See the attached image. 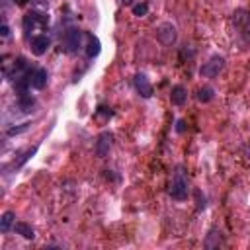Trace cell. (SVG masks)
<instances>
[{"label": "cell", "mask_w": 250, "mask_h": 250, "mask_svg": "<svg viewBox=\"0 0 250 250\" xmlns=\"http://www.w3.org/2000/svg\"><path fill=\"white\" fill-rule=\"evenodd\" d=\"M133 86H135V90L141 98H150L152 96V84H150V80L146 78L145 72H137L133 76Z\"/></svg>", "instance_id": "8"}, {"label": "cell", "mask_w": 250, "mask_h": 250, "mask_svg": "<svg viewBox=\"0 0 250 250\" xmlns=\"http://www.w3.org/2000/svg\"><path fill=\"white\" fill-rule=\"evenodd\" d=\"M86 59L88 61H92V59H96L98 55H100V51H102V43H100V39L96 37V35H92V33H86Z\"/></svg>", "instance_id": "11"}, {"label": "cell", "mask_w": 250, "mask_h": 250, "mask_svg": "<svg viewBox=\"0 0 250 250\" xmlns=\"http://www.w3.org/2000/svg\"><path fill=\"white\" fill-rule=\"evenodd\" d=\"M246 156L250 158V137H248V145H246Z\"/></svg>", "instance_id": "27"}, {"label": "cell", "mask_w": 250, "mask_h": 250, "mask_svg": "<svg viewBox=\"0 0 250 250\" xmlns=\"http://www.w3.org/2000/svg\"><path fill=\"white\" fill-rule=\"evenodd\" d=\"M170 102H172L174 105H184V104L188 102V90H186V86H182V84L172 86V92H170Z\"/></svg>", "instance_id": "12"}, {"label": "cell", "mask_w": 250, "mask_h": 250, "mask_svg": "<svg viewBox=\"0 0 250 250\" xmlns=\"http://www.w3.org/2000/svg\"><path fill=\"white\" fill-rule=\"evenodd\" d=\"M0 35H2V39H6V37L10 35V27H8V23H2V27H0Z\"/></svg>", "instance_id": "23"}, {"label": "cell", "mask_w": 250, "mask_h": 250, "mask_svg": "<svg viewBox=\"0 0 250 250\" xmlns=\"http://www.w3.org/2000/svg\"><path fill=\"white\" fill-rule=\"evenodd\" d=\"M232 23H234V27L242 29V33H246L248 25H250V10H246V8L234 10L232 12Z\"/></svg>", "instance_id": "10"}, {"label": "cell", "mask_w": 250, "mask_h": 250, "mask_svg": "<svg viewBox=\"0 0 250 250\" xmlns=\"http://www.w3.org/2000/svg\"><path fill=\"white\" fill-rule=\"evenodd\" d=\"M225 64H227V61H225L223 55H213V57H209L207 62L201 64L199 74H201L203 78H215V76H219V74L223 72Z\"/></svg>", "instance_id": "4"}, {"label": "cell", "mask_w": 250, "mask_h": 250, "mask_svg": "<svg viewBox=\"0 0 250 250\" xmlns=\"http://www.w3.org/2000/svg\"><path fill=\"white\" fill-rule=\"evenodd\" d=\"M193 57H195V49H193V47L186 45V47H182V49H180V59H182V61H186V59H188V61H191Z\"/></svg>", "instance_id": "20"}, {"label": "cell", "mask_w": 250, "mask_h": 250, "mask_svg": "<svg viewBox=\"0 0 250 250\" xmlns=\"http://www.w3.org/2000/svg\"><path fill=\"white\" fill-rule=\"evenodd\" d=\"M133 2H135V0H121L123 6H133Z\"/></svg>", "instance_id": "26"}, {"label": "cell", "mask_w": 250, "mask_h": 250, "mask_svg": "<svg viewBox=\"0 0 250 250\" xmlns=\"http://www.w3.org/2000/svg\"><path fill=\"white\" fill-rule=\"evenodd\" d=\"M131 12H133V16H137V18H145V16L148 14V4H146V2L133 4V6H131Z\"/></svg>", "instance_id": "18"}, {"label": "cell", "mask_w": 250, "mask_h": 250, "mask_svg": "<svg viewBox=\"0 0 250 250\" xmlns=\"http://www.w3.org/2000/svg\"><path fill=\"white\" fill-rule=\"evenodd\" d=\"M156 39H158L162 45H166V47L174 45L176 39H178V29H176V25L170 23V21L160 23V25L156 27Z\"/></svg>", "instance_id": "5"}, {"label": "cell", "mask_w": 250, "mask_h": 250, "mask_svg": "<svg viewBox=\"0 0 250 250\" xmlns=\"http://www.w3.org/2000/svg\"><path fill=\"white\" fill-rule=\"evenodd\" d=\"M29 127H31V123H20V125H16V127H10V129L6 131V135H8V137H14V135H20V133H25Z\"/></svg>", "instance_id": "19"}, {"label": "cell", "mask_w": 250, "mask_h": 250, "mask_svg": "<svg viewBox=\"0 0 250 250\" xmlns=\"http://www.w3.org/2000/svg\"><path fill=\"white\" fill-rule=\"evenodd\" d=\"M193 195H195L197 211H203V209H205V205H207V199H205V195L201 193V189H195V191H193Z\"/></svg>", "instance_id": "21"}, {"label": "cell", "mask_w": 250, "mask_h": 250, "mask_svg": "<svg viewBox=\"0 0 250 250\" xmlns=\"http://www.w3.org/2000/svg\"><path fill=\"white\" fill-rule=\"evenodd\" d=\"M37 105V100L31 96V94H27V96H21V98H18V107L23 111V113H31L33 111V107Z\"/></svg>", "instance_id": "14"}, {"label": "cell", "mask_w": 250, "mask_h": 250, "mask_svg": "<svg viewBox=\"0 0 250 250\" xmlns=\"http://www.w3.org/2000/svg\"><path fill=\"white\" fill-rule=\"evenodd\" d=\"M27 2H29V0H14V4H16V6H25Z\"/></svg>", "instance_id": "25"}, {"label": "cell", "mask_w": 250, "mask_h": 250, "mask_svg": "<svg viewBox=\"0 0 250 250\" xmlns=\"http://www.w3.org/2000/svg\"><path fill=\"white\" fill-rule=\"evenodd\" d=\"M215 98V90L211 88V86H201L199 90H197V100L201 102V104H207V102H211Z\"/></svg>", "instance_id": "17"}, {"label": "cell", "mask_w": 250, "mask_h": 250, "mask_svg": "<svg viewBox=\"0 0 250 250\" xmlns=\"http://www.w3.org/2000/svg\"><path fill=\"white\" fill-rule=\"evenodd\" d=\"M188 193H189V188H188V178H186L184 166H176V172L170 182V197L176 201H184V199H188Z\"/></svg>", "instance_id": "1"}, {"label": "cell", "mask_w": 250, "mask_h": 250, "mask_svg": "<svg viewBox=\"0 0 250 250\" xmlns=\"http://www.w3.org/2000/svg\"><path fill=\"white\" fill-rule=\"evenodd\" d=\"M47 25H49V16L43 12H37V10L27 12L21 20V27H23V33L27 39H31V31H35L37 27H47Z\"/></svg>", "instance_id": "2"}, {"label": "cell", "mask_w": 250, "mask_h": 250, "mask_svg": "<svg viewBox=\"0 0 250 250\" xmlns=\"http://www.w3.org/2000/svg\"><path fill=\"white\" fill-rule=\"evenodd\" d=\"M100 115H104V117H111V115H113V111H111V107L98 105V109H96V117H100Z\"/></svg>", "instance_id": "22"}, {"label": "cell", "mask_w": 250, "mask_h": 250, "mask_svg": "<svg viewBox=\"0 0 250 250\" xmlns=\"http://www.w3.org/2000/svg\"><path fill=\"white\" fill-rule=\"evenodd\" d=\"M176 131H178V133H184V131H186V121H184V119H178V121H176Z\"/></svg>", "instance_id": "24"}, {"label": "cell", "mask_w": 250, "mask_h": 250, "mask_svg": "<svg viewBox=\"0 0 250 250\" xmlns=\"http://www.w3.org/2000/svg\"><path fill=\"white\" fill-rule=\"evenodd\" d=\"M14 230H16L18 234H21L23 238H27V240H33V238H35V230H33L31 225H27V223L18 221V223L14 225Z\"/></svg>", "instance_id": "16"}, {"label": "cell", "mask_w": 250, "mask_h": 250, "mask_svg": "<svg viewBox=\"0 0 250 250\" xmlns=\"http://www.w3.org/2000/svg\"><path fill=\"white\" fill-rule=\"evenodd\" d=\"M14 225H16V213L14 211H4L2 217H0V230L8 232Z\"/></svg>", "instance_id": "15"}, {"label": "cell", "mask_w": 250, "mask_h": 250, "mask_svg": "<svg viewBox=\"0 0 250 250\" xmlns=\"http://www.w3.org/2000/svg\"><path fill=\"white\" fill-rule=\"evenodd\" d=\"M111 146H113V135H111L109 131H102V133L98 135V139H96V145H94V152H96V156H100V158H105V156L109 154Z\"/></svg>", "instance_id": "6"}, {"label": "cell", "mask_w": 250, "mask_h": 250, "mask_svg": "<svg viewBox=\"0 0 250 250\" xmlns=\"http://www.w3.org/2000/svg\"><path fill=\"white\" fill-rule=\"evenodd\" d=\"M49 47H51V39H49V35H45V33L31 35V39H29V49H31L33 55L41 57V55H45V53L49 51Z\"/></svg>", "instance_id": "7"}, {"label": "cell", "mask_w": 250, "mask_h": 250, "mask_svg": "<svg viewBox=\"0 0 250 250\" xmlns=\"http://www.w3.org/2000/svg\"><path fill=\"white\" fill-rule=\"evenodd\" d=\"M84 37H86V31H82L78 27H68L64 31V35H62V47H64V51L68 55H76L84 47V43H82Z\"/></svg>", "instance_id": "3"}, {"label": "cell", "mask_w": 250, "mask_h": 250, "mask_svg": "<svg viewBox=\"0 0 250 250\" xmlns=\"http://www.w3.org/2000/svg\"><path fill=\"white\" fill-rule=\"evenodd\" d=\"M37 148H39V146L35 145V146H31V148H27V150L20 152V154H18V156L12 160V164H10V166H12V168H16V170H18V168H21V166H23V164H25L29 158H33V154L37 152Z\"/></svg>", "instance_id": "13"}, {"label": "cell", "mask_w": 250, "mask_h": 250, "mask_svg": "<svg viewBox=\"0 0 250 250\" xmlns=\"http://www.w3.org/2000/svg\"><path fill=\"white\" fill-rule=\"evenodd\" d=\"M29 82H31V88L43 90V88L47 86V82H49V72H47V68L35 66V68L31 70V74H29Z\"/></svg>", "instance_id": "9"}]
</instances>
